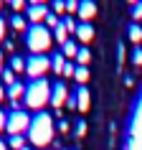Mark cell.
Listing matches in <instances>:
<instances>
[{
    "mask_svg": "<svg viewBox=\"0 0 142 150\" xmlns=\"http://www.w3.org/2000/svg\"><path fill=\"white\" fill-rule=\"evenodd\" d=\"M10 8L15 10V16H18V13H20V10L25 8V3H23V0H13V3H10Z\"/></svg>",
    "mask_w": 142,
    "mask_h": 150,
    "instance_id": "obj_28",
    "label": "cell"
},
{
    "mask_svg": "<svg viewBox=\"0 0 142 150\" xmlns=\"http://www.w3.org/2000/svg\"><path fill=\"white\" fill-rule=\"evenodd\" d=\"M28 127H31V117H28V112H23L20 107L13 110V112L8 115V127H5V130L10 132V137L28 132Z\"/></svg>",
    "mask_w": 142,
    "mask_h": 150,
    "instance_id": "obj_4",
    "label": "cell"
},
{
    "mask_svg": "<svg viewBox=\"0 0 142 150\" xmlns=\"http://www.w3.org/2000/svg\"><path fill=\"white\" fill-rule=\"evenodd\" d=\"M127 36H129L132 43H140V41H142V28L137 23H132V25H129V31H127Z\"/></svg>",
    "mask_w": 142,
    "mask_h": 150,
    "instance_id": "obj_13",
    "label": "cell"
},
{
    "mask_svg": "<svg viewBox=\"0 0 142 150\" xmlns=\"http://www.w3.org/2000/svg\"><path fill=\"white\" fill-rule=\"evenodd\" d=\"M51 84H48L46 79H36L31 81V84H25V99L23 102L31 107V110L36 112H43V107H46L48 102H51Z\"/></svg>",
    "mask_w": 142,
    "mask_h": 150,
    "instance_id": "obj_2",
    "label": "cell"
},
{
    "mask_svg": "<svg viewBox=\"0 0 142 150\" xmlns=\"http://www.w3.org/2000/svg\"><path fill=\"white\" fill-rule=\"evenodd\" d=\"M76 74V66L74 64H66V69H63V76H74Z\"/></svg>",
    "mask_w": 142,
    "mask_h": 150,
    "instance_id": "obj_31",
    "label": "cell"
},
{
    "mask_svg": "<svg viewBox=\"0 0 142 150\" xmlns=\"http://www.w3.org/2000/svg\"><path fill=\"white\" fill-rule=\"evenodd\" d=\"M10 23H13V28H15V31H28V28H31V25L25 23L23 16H13V18H10Z\"/></svg>",
    "mask_w": 142,
    "mask_h": 150,
    "instance_id": "obj_15",
    "label": "cell"
},
{
    "mask_svg": "<svg viewBox=\"0 0 142 150\" xmlns=\"http://www.w3.org/2000/svg\"><path fill=\"white\" fill-rule=\"evenodd\" d=\"M84 135H86V122L81 120V122H79V127H76V137H84Z\"/></svg>",
    "mask_w": 142,
    "mask_h": 150,
    "instance_id": "obj_29",
    "label": "cell"
},
{
    "mask_svg": "<svg viewBox=\"0 0 142 150\" xmlns=\"http://www.w3.org/2000/svg\"><path fill=\"white\" fill-rule=\"evenodd\" d=\"M132 64L134 66H142V46H137L132 51Z\"/></svg>",
    "mask_w": 142,
    "mask_h": 150,
    "instance_id": "obj_24",
    "label": "cell"
},
{
    "mask_svg": "<svg viewBox=\"0 0 142 150\" xmlns=\"http://www.w3.org/2000/svg\"><path fill=\"white\" fill-rule=\"evenodd\" d=\"M89 107H91V94H89L86 87H79V92H76V110L89 112Z\"/></svg>",
    "mask_w": 142,
    "mask_h": 150,
    "instance_id": "obj_9",
    "label": "cell"
},
{
    "mask_svg": "<svg viewBox=\"0 0 142 150\" xmlns=\"http://www.w3.org/2000/svg\"><path fill=\"white\" fill-rule=\"evenodd\" d=\"M25 10H28V21H31L33 25H41V21L48 18V8L43 5V3H31Z\"/></svg>",
    "mask_w": 142,
    "mask_h": 150,
    "instance_id": "obj_6",
    "label": "cell"
},
{
    "mask_svg": "<svg viewBox=\"0 0 142 150\" xmlns=\"http://www.w3.org/2000/svg\"><path fill=\"white\" fill-rule=\"evenodd\" d=\"M53 43V36L48 31L46 25H31L28 31H25V46L33 51V56H46V51L51 48Z\"/></svg>",
    "mask_w": 142,
    "mask_h": 150,
    "instance_id": "obj_3",
    "label": "cell"
},
{
    "mask_svg": "<svg viewBox=\"0 0 142 150\" xmlns=\"http://www.w3.org/2000/svg\"><path fill=\"white\" fill-rule=\"evenodd\" d=\"M3 64H5V59H3V51H0V74L5 71V66H3Z\"/></svg>",
    "mask_w": 142,
    "mask_h": 150,
    "instance_id": "obj_34",
    "label": "cell"
},
{
    "mask_svg": "<svg viewBox=\"0 0 142 150\" xmlns=\"http://www.w3.org/2000/svg\"><path fill=\"white\" fill-rule=\"evenodd\" d=\"M132 18L134 21H142V3H134L132 5Z\"/></svg>",
    "mask_w": 142,
    "mask_h": 150,
    "instance_id": "obj_25",
    "label": "cell"
},
{
    "mask_svg": "<svg viewBox=\"0 0 142 150\" xmlns=\"http://www.w3.org/2000/svg\"><path fill=\"white\" fill-rule=\"evenodd\" d=\"M0 150H8V142H3V140H0Z\"/></svg>",
    "mask_w": 142,
    "mask_h": 150,
    "instance_id": "obj_36",
    "label": "cell"
},
{
    "mask_svg": "<svg viewBox=\"0 0 142 150\" xmlns=\"http://www.w3.org/2000/svg\"><path fill=\"white\" fill-rule=\"evenodd\" d=\"M0 8H3V3H0Z\"/></svg>",
    "mask_w": 142,
    "mask_h": 150,
    "instance_id": "obj_37",
    "label": "cell"
},
{
    "mask_svg": "<svg viewBox=\"0 0 142 150\" xmlns=\"http://www.w3.org/2000/svg\"><path fill=\"white\" fill-rule=\"evenodd\" d=\"M56 127H58V130H61L63 135L69 132V122H66V120H61V122H58V125H56Z\"/></svg>",
    "mask_w": 142,
    "mask_h": 150,
    "instance_id": "obj_33",
    "label": "cell"
},
{
    "mask_svg": "<svg viewBox=\"0 0 142 150\" xmlns=\"http://www.w3.org/2000/svg\"><path fill=\"white\" fill-rule=\"evenodd\" d=\"M66 13H79V3L76 0H66Z\"/></svg>",
    "mask_w": 142,
    "mask_h": 150,
    "instance_id": "obj_26",
    "label": "cell"
},
{
    "mask_svg": "<svg viewBox=\"0 0 142 150\" xmlns=\"http://www.w3.org/2000/svg\"><path fill=\"white\" fill-rule=\"evenodd\" d=\"M51 59L48 56H31V59H25V74L31 76V81L36 79H43V74L51 69Z\"/></svg>",
    "mask_w": 142,
    "mask_h": 150,
    "instance_id": "obj_5",
    "label": "cell"
},
{
    "mask_svg": "<svg viewBox=\"0 0 142 150\" xmlns=\"http://www.w3.org/2000/svg\"><path fill=\"white\" fill-rule=\"evenodd\" d=\"M8 148H13V150H23V148H28V145H25V137H23V135H15V137H10Z\"/></svg>",
    "mask_w": 142,
    "mask_h": 150,
    "instance_id": "obj_16",
    "label": "cell"
},
{
    "mask_svg": "<svg viewBox=\"0 0 142 150\" xmlns=\"http://www.w3.org/2000/svg\"><path fill=\"white\" fill-rule=\"evenodd\" d=\"M58 25H61V21H58V16H56V13H48V18H46V28H58Z\"/></svg>",
    "mask_w": 142,
    "mask_h": 150,
    "instance_id": "obj_23",
    "label": "cell"
},
{
    "mask_svg": "<svg viewBox=\"0 0 142 150\" xmlns=\"http://www.w3.org/2000/svg\"><path fill=\"white\" fill-rule=\"evenodd\" d=\"M76 61H79V66H86V64L91 61V54H89V48H79V54H76Z\"/></svg>",
    "mask_w": 142,
    "mask_h": 150,
    "instance_id": "obj_20",
    "label": "cell"
},
{
    "mask_svg": "<svg viewBox=\"0 0 142 150\" xmlns=\"http://www.w3.org/2000/svg\"><path fill=\"white\" fill-rule=\"evenodd\" d=\"M8 99L13 102V110H18V102H20V99H25V84L15 81L13 87H8Z\"/></svg>",
    "mask_w": 142,
    "mask_h": 150,
    "instance_id": "obj_8",
    "label": "cell"
},
{
    "mask_svg": "<svg viewBox=\"0 0 142 150\" xmlns=\"http://www.w3.org/2000/svg\"><path fill=\"white\" fill-rule=\"evenodd\" d=\"M76 36H79L81 43H89V41L94 38V28H91V23H79V31H76Z\"/></svg>",
    "mask_w": 142,
    "mask_h": 150,
    "instance_id": "obj_11",
    "label": "cell"
},
{
    "mask_svg": "<svg viewBox=\"0 0 142 150\" xmlns=\"http://www.w3.org/2000/svg\"><path fill=\"white\" fill-rule=\"evenodd\" d=\"M5 28H8V21H5V18L0 16V41L5 38Z\"/></svg>",
    "mask_w": 142,
    "mask_h": 150,
    "instance_id": "obj_30",
    "label": "cell"
},
{
    "mask_svg": "<svg viewBox=\"0 0 142 150\" xmlns=\"http://www.w3.org/2000/svg\"><path fill=\"white\" fill-rule=\"evenodd\" d=\"M76 16L81 18V23H86V21H91V18L96 16V3H89V0L79 3V13H76Z\"/></svg>",
    "mask_w": 142,
    "mask_h": 150,
    "instance_id": "obj_10",
    "label": "cell"
},
{
    "mask_svg": "<svg viewBox=\"0 0 142 150\" xmlns=\"http://www.w3.org/2000/svg\"><path fill=\"white\" fill-rule=\"evenodd\" d=\"M74 79L79 81V84L89 81V69H86V66H76V74H74Z\"/></svg>",
    "mask_w": 142,
    "mask_h": 150,
    "instance_id": "obj_19",
    "label": "cell"
},
{
    "mask_svg": "<svg viewBox=\"0 0 142 150\" xmlns=\"http://www.w3.org/2000/svg\"><path fill=\"white\" fill-rule=\"evenodd\" d=\"M53 36H56V41H58V43H66V41H69V31H66V28H63V25H58V28H56L53 31Z\"/></svg>",
    "mask_w": 142,
    "mask_h": 150,
    "instance_id": "obj_21",
    "label": "cell"
},
{
    "mask_svg": "<svg viewBox=\"0 0 142 150\" xmlns=\"http://www.w3.org/2000/svg\"><path fill=\"white\" fill-rule=\"evenodd\" d=\"M0 76H3V84H8V87H13V84H15V71H13V69H5Z\"/></svg>",
    "mask_w": 142,
    "mask_h": 150,
    "instance_id": "obj_22",
    "label": "cell"
},
{
    "mask_svg": "<svg viewBox=\"0 0 142 150\" xmlns=\"http://www.w3.org/2000/svg\"><path fill=\"white\" fill-rule=\"evenodd\" d=\"M61 48H63V56H66V59H69V56H76V54H79V46H76L74 41H66Z\"/></svg>",
    "mask_w": 142,
    "mask_h": 150,
    "instance_id": "obj_18",
    "label": "cell"
},
{
    "mask_svg": "<svg viewBox=\"0 0 142 150\" xmlns=\"http://www.w3.org/2000/svg\"><path fill=\"white\" fill-rule=\"evenodd\" d=\"M10 69L15 71V74L18 71H25V59L23 56H13V59H10Z\"/></svg>",
    "mask_w": 142,
    "mask_h": 150,
    "instance_id": "obj_17",
    "label": "cell"
},
{
    "mask_svg": "<svg viewBox=\"0 0 142 150\" xmlns=\"http://www.w3.org/2000/svg\"><path fill=\"white\" fill-rule=\"evenodd\" d=\"M28 140L36 148H46L53 140V117L48 112H36V117L31 120L28 127Z\"/></svg>",
    "mask_w": 142,
    "mask_h": 150,
    "instance_id": "obj_1",
    "label": "cell"
},
{
    "mask_svg": "<svg viewBox=\"0 0 142 150\" xmlns=\"http://www.w3.org/2000/svg\"><path fill=\"white\" fill-rule=\"evenodd\" d=\"M5 127H8V115L0 110V130H5Z\"/></svg>",
    "mask_w": 142,
    "mask_h": 150,
    "instance_id": "obj_32",
    "label": "cell"
},
{
    "mask_svg": "<svg viewBox=\"0 0 142 150\" xmlns=\"http://www.w3.org/2000/svg\"><path fill=\"white\" fill-rule=\"evenodd\" d=\"M61 25H63L69 33H76V31H79V23H76L71 16H63V18H61Z\"/></svg>",
    "mask_w": 142,
    "mask_h": 150,
    "instance_id": "obj_14",
    "label": "cell"
},
{
    "mask_svg": "<svg viewBox=\"0 0 142 150\" xmlns=\"http://www.w3.org/2000/svg\"><path fill=\"white\" fill-rule=\"evenodd\" d=\"M51 104L56 110H61L63 104H69V92H66V84H56L53 92H51Z\"/></svg>",
    "mask_w": 142,
    "mask_h": 150,
    "instance_id": "obj_7",
    "label": "cell"
},
{
    "mask_svg": "<svg viewBox=\"0 0 142 150\" xmlns=\"http://www.w3.org/2000/svg\"><path fill=\"white\" fill-rule=\"evenodd\" d=\"M66 64H69V61H66V56H63V54H56V56H53V64H51V69L58 71V74H63Z\"/></svg>",
    "mask_w": 142,
    "mask_h": 150,
    "instance_id": "obj_12",
    "label": "cell"
},
{
    "mask_svg": "<svg viewBox=\"0 0 142 150\" xmlns=\"http://www.w3.org/2000/svg\"><path fill=\"white\" fill-rule=\"evenodd\" d=\"M53 13H56V16H63V13H66V3H61V0L53 3Z\"/></svg>",
    "mask_w": 142,
    "mask_h": 150,
    "instance_id": "obj_27",
    "label": "cell"
},
{
    "mask_svg": "<svg viewBox=\"0 0 142 150\" xmlns=\"http://www.w3.org/2000/svg\"><path fill=\"white\" fill-rule=\"evenodd\" d=\"M5 99V89H3V84H0V102Z\"/></svg>",
    "mask_w": 142,
    "mask_h": 150,
    "instance_id": "obj_35",
    "label": "cell"
}]
</instances>
